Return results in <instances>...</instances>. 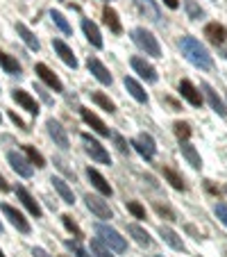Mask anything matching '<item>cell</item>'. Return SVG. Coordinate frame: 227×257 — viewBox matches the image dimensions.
Masks as SVG:
<instances>
[{
	"instance_id": "cell-1",
	"label": "cell",
	"mask_w": 227,
	"mask_h": 257,
	"mask_svg": "<svg viewBox=\"0 0 227 257\" xmlns=\"http://www.w3.org/2000/svg\"><path fill=\"white\" fill-rule=\"evenodd\" d=\"M179 48H182V55L191 64H193V66L202 68V71H211V68H213L211 55L207 53V48H204V46L200 44L198 39H193V37H182V41H179Z\"/></svg>"
},
{
	"instance_id": "cell-2",
	"label": "cell",
	"mask_w": 227,
	"mask_h": 257,
	"mask_svg": "<svg viewBox=\"0 0 227 257\" xmlns=\"http://www.w3.org/2000/svg\"><path fill=\"white\" fill-rule=\"evenodd\" d=\"M132 41H134V44L139 46V48L143 50L145 55H152V57H161V46L157 44V39L148 32V30L134 28V30H132Z\"/></svg>"
},
{
	"instance_id": "cell-3",
	"label": "cell",
	"mask_w": 227,
	"mask_h": 257,
	"mask_svg": "<svg viewBox=\"0 0 227 257\" xmlns=\"http://www.w3.org/2000/svg\"><path fill=\"white\" fill-rule=\"evenodd\" d=\"M96 234L107 243V246L111 248V250H116V252H125V250H127V241H125V239H123L114 228H109V225L98 223V225H96Z\"/></svg>"
},
{
	"instance_id": "cell-4",
	"label": "cell",
	"mask_w": 227,
	"mask_h": 257,
	"mask_svg": "<svg viewBox=\"0 0 227 257\" xmlns=\"http://www.w3.org/2000/svg\"><path fill=\"white\" fill-rule=\"evenodd\" d=\"M82 144H84V151L91 155V160L100 162V164H111L109 160V153L102 148V144H98L91 135H82Z\"/></svg>"
},
{
	"instance_id": "cell-5",
	"label": "cell",
	"mask_w": 227,
	"mask_h": 257,
	"mask_svg": "<svg viewBox=\"0 0 227 257\" xmlns=\"http://www.w3.org/2000/svg\"><path fill=\"white\" fill-rule=\"evenodd\" d=\"M132 146H134V151L139 153L141 157H145V160H152L157 153V146L150 135H139L134 141H132Z\"/></svg>"
},
{
	"instance_id": "cell-6",
	"label": "cell",
	"mask_w": 227,
	"mask_h": 257,
	"mask_svg": "<svg viewBox=\"0 0 227 257\" xmlns=\"http://www.w3.org/2000/svg\"><path fill=\"white\" fill-rule=\"evenodd\" d=\"M7 162H10V166L21 178H32V162L25 160L23 155H19V153H7Z\"/></svg>"
},
{
	"instance_id": "cell-7",
	"label": "cell",
	"mask_w": 227,
	"mask_h": 257,
	"mask_svg": "<svg viewBox=\"0 0 227 257\" xmlns=\"http://www.w3.org/2000/svg\"><path fill=\"white\" fill-rule=\"evenodd\" d=\"M3 214H5L7 218H10V223L14 225V228H19V232H23V234H28L30 232V223L25 221V216L19 212V209H14L12 205H3Z\"/></svg>"
},
{
	"instance_id": "cell-8",
	"label": "cell",
	"mask_w": 227,
	"mask_h": 257,
	"mask_svg": "<svg viewBox=\"0 0 227 257\" xmlns=\"http://www.w3.org/2000/svg\"><path fill=\"white\" fill-rule=\"evenodd\" d=\"M34 73H37V75H39V78L44 80V82L48 84L50 89H55V91H64L62 80H59L57 75H55V73L50 71L48 66H46V64H37V66H34Z\"/></svg>"
},
{
	"instance_id": "cell-9",
	"label": "cell",
	"mask_w": 227,
	"mask_h": 257,
	"mask_svg": "<svg viewBox=\"0 0 227 257\" xmlns=\"http://www.w3.org/2000/svg\"><path fill=\"white\" fill-rule=\"evenodd\" d=\"M84 200H87V207L91 209L93 214H96L98 218H111V209H109V205L105 203L102 198H98V196H84Z\"/></svg>"
},
{
	"instance_id": "cell-10",
	"label": "cell",
	"mask_w": 227,
	"mask_h": 257,
	"mask_svg": "<svg viewBox=\"0 0 227 257\" xmlns=\"http://www.w3.org/2000/svg\"><path fill=\"white\" fill-rule=\"evenodd\" d=\"M46 127H48V135L53 137V141L59 146V148H64L66 151L68 148V135H66V130H64L62 125H59L55 118H50L48 123H46Z\"/></svg>"
},
{
	"instance_id": "cell-11",
	"label": "cell",
	"mask_w": 227,
	"mask_h": 257,
	"mask_svg": "<svg viewBox=\"0 0 227 257\" xmlns=\"http://www.w3.org/2000/svg\"><path fill=\"white\" fill-rule=\"evenodd\" d=\"M87 66H89V71L93 73V78H96L98 82H102V84H111V73L107 71V68H105V64H102L100 59H96V57H89Z\"/></svg>"
},
{
	"instance_id": "cell-12",
	"label": "cell",
	"mask_w": 227,
	"mask_h": 257,
	"mask_svg": "<svg viewBox=\"0 0 227 257\" xmlns=\"http://www.w3.org/2000/svg\"><path fill=\"white\" fill-rule=\"evenodd\" d=\"M132 68H134L136 73H139L143 80H148V82H157V71L152 66H150L145 59L141 57H132Z\"/></svg>"
},
{
	"instance_id": "cell-13",
	"label": "cell",
	"mask_w": 227,
	"mask_h": 257,
	"mask_svg": "<svg viewBox=\"0 0 227 257\" xmlns=\"http://www.w3.org/2000/svg\"><path fill=\"white\" fill-rule=\"evenodd\" d=\"M53 48H55V53H57L59 57H62V62H64V64H68L71 68H78V57L73 55V50L68 48V46L64 44L62 39H55V41H53Z\"/></svg>"
},
{
	"instance_id": "cell-14",
	"label": "cell",
	"mask_w": 227,
	"mask_h": 257,
	"mask_svg": "<svg viewBox=\"0 0 227 257\" xmlns=\"http://www.w3.org/2000/svg\"><path fill=\"white\" fill-rule=\"evenodd\" d=\"M12 98H14V100L19 102L23 109H28L30 114H34V116L39 114V105H37V100H34V98L30 96L28 91H21V89H16V91L12 93Z\"/></svg>"
},
{
	"instance_id": "cell-15",
	"label": "cell",
	"mask_w": 227,
	"mask_h": 257,
	"mask_svg": "<svg viewBox=\"0 0 227 257\" xmlns=\"http://www.w3.org/2000/svg\"><path fill=\"white\" fill-rule=\"evenodd\" d=\"M16 196H19V200L25 205V209H28V212L32 214V216H37V218L41 216V207H39V203H37V200H34L32 196L28 194V189H25V187H16Z\"/></svg>"
},
{
	"instance_id": "cell-16",
	"label": "cell",
	"mask_w": 227,
	"mask_h": 257,
	"mask_svg": "<svg viewBox=\"0 0 227 257\" xmlns=\"http://www.w3.org/2000/svg\"><path fill=\"white\" fill-rule=\"evenodd\" d=\"M136 7H139V12L145 16V19H150L152 23H159L161 21V14H159V7L152 3V0H134Z\"/></svg>"
},
{
	"instance_id": "cell-17",
	"label": "cell",
	"mask_w": 227,
	"mask_h": 257,
	"mask_svg": "<svg viewBox=\"0 0 227 257\" xmlns=\"http://www.w3.org/2000/svg\"><path fill=\"white\" fill-rule=\"evenodd\" d=\"M179 93H182V96L186 98V100L191 102L193 107L202 105V96H200V91L191 82H188V80H182V82H179Z\"/></svg>"
},
{
	"instance_id": "cell-18",
	"label": "cell",
	"mask_w": 227,
	"mask_h": 257,
	"mask_svg": "<svg viewBox=\"0 0 227 257\" xmlns=\"http://www.w3.org/2000/svg\"><path fill=\"white\" fill-rule=\"evenodd\" d=\"M204 37H207L213 46H220V44H225V39H227V30L218 23H209L207 28H204Z\"/></svg>"
},
{
	"instance_id": "cell-19",
	"label": "cell",
	"mask_w": 227,
	"mask_h": 257,
	"mask_svg": "<svg viewBox=\"0 0 227 257\" xmlns=\"http://www.w3.org/2000/svg\"><path fill=\"white\" fill-rule=\"evenodd\" d=\"M179 151H182L184 160L193 166V169H202V160H200L198 151H195V148L188 144V141H179Z\"/></svg>"
},
{
	"instance_id": "cell-20",
	"label": "cell",
	"mask_w": 227,
	"mask_h": 257,
	"mask_svg": "<svg viewBox=\"0 0 227 257\" xmlns=\"http://www.w3.org/2000/svg\"><path fill=\"white\" fill-rule=\"evenodd\" d=\"M87 178L91 180V185L96 187V189L100 191L102 196H111V187H109V182H107V180L102 178V175L98 173L96 169H91V166H89V169H87Z\"/></svg>"
},
{
	"instance_id": "cell-21",
	"label": "cell",
	"mask_w": 227,
	"mask_h": 257,
	"mask_svg": "<svg viewBox=\"0 0 227 257\" xmlns=\"http://www.w3.org/2000/svg\"><path fill=\"white\" fill-rule=\"evenodd\" d=\"M82 118H84V123H87V125H91L100 137H109V127H107L105 123H102L100 118L91 112V109H82Z\"/></svg>"
},
{
	"instance_id": "cell-22",
	"label": "cell",
	"mask_w": 227,
	"mask_h": 257,
	"mask_svg": "<svg viewBox=\"0 0 227 257\" xmlns=\"http://www.w3.org/2000/svg\"><path fill=\"white\" fill-rule=\"evenodd\" d=\"M82 30H84V34H87V39L91 41V46H96V48H102L100 30H98V25L93 23V21L84 19V21H82Z\"/></svg>"
},
{
	"instance_id": "cell-23",
	"label": "cell",
	"mask_w": 227,
	"mask_h": 257,
	"mask_svg": "<svg viewBox=\"0 0 227 257\" xmlns=\"http://www.w3.org/2000/svg\"><path fill=\"white\" fill-rule=\"evenodd\" d=\"M202 91H204V96H207V100H209V105H211L213 112H218L220 116H227V107L222 105V100L218 98V93L213 91L209 84H202Z\"/></svg>"
},
{
	"instance_id": "cell-24",
	"label": "cell",
	"mask_w": 227,
	"mask_h": 257,
	"mask_svg": "<svg viewBox=\"0 0 227 257\" xmlns=\"http://www.w3.org/2000/svg\"><path fill=\"white\" fill-rule=\"evenodd\" d=\"M16 32H19V37L25 41V44H28V48H30V50H39V48H41L39 39H37V37H34V34L30 32V28H28V25H23V23H16Z\"/></svg>"
},
{
	"instance_id": "cell-25",
	"label": "cell",
	"mask_w": 227,
	"mask_h": 257,
	"mask_svg": "<svg viewBox=\"0 0 227 257\" xmlns=\"http://www.w3.org/2000/svg\"><path fill=\"white\" fill-rule=\"evenodd\" d=\"M127 232H130L132 237H134V241L139 243V246H143V248H148L150 243H152V239H150V234L145 232L143 228H139V225H136V223H130V225H127Z\"/></svg>"
},
{
	"instance_id": "cell-26",
	"label": "cell",
	"mask_w": 227,
	"mask_h": 257,
	"mask_svg": "<svg viewBox=\"0 0 227 257\" xmlns=\"http://www.w3.org/2000/svg\"><path fill=\"white\" fill-rule=\"evenodd\" d=\"M125 89L132 93V98L139 102H148V93L143 91V87H141L139 82H136L134 78H125Z\"/></svg>"
},
{
	"instance_id": "cell-27",
	"label": "cell",
	"mask_w": 227,
	"mask_h": 257,
	"mask_svg": "<svg viewBox=\"0 0 227 257\" xmlns=\"http://www.w3.org/2000/svg\"><path fill=\"white\" fill-rule=\"evenodd\" d=\"M102 19H105V23L109 25V30L114 34H121L123 32V25H121V21H118V16H116V12L111 10V7H105L102 10Z\"/></svg>"
},
{
	"instance_id": "cell-28",
	"label": "cell",
	"mask_w": 227,
	"mask_h": 257,
	"mask_svg": "<svg viewBox=\"0 0 227 257\" xmlns=\"http://www.w3.org/2000/svg\"><path fill=\"white\" fill-rule=\"evenodd\" d=\"M0 66L5 68L10 75H21V64H19V59H14L12 55L3 53V50H0Z\"/></svg>"
},
{
	"instance_id": "cell-29",
	"label": "cell",
	"mask_w": 227,
	"mask_h": 257,
	"mask_svg": "<svg viewBox=\"0 0 227 257\" xmlns=\"http://www.w3.org/2000/svg\"><path fill=\"white\" fill-rule=\"evenodd\" d=\"M50 182H53V185H55V189H57V194L64 198V203H68V205H73V203H75V196H73L71 187H68L66 182H64V180L53 178V180H50Z\"/></svg>"
},
{
	"instance_id": "cell-30",
	"label": "cell",
	"mask_w": 227,
	"mask_h": 257,
	"mask_svg": "<svg viewBox=\"0 0 227 257\" xmlns=\"http://www.w3.org/2000/svg\"><path fill=\"white\" fill-rule=\"evenodd\" d=\"M159 234H161V239H164V241L168 243L170 248H175V250H184L182 239H179L170 228H164V225H161V228H159Z\"/></svg>"
},
{
	"instance_id": "cell-31",
	"label": "cell",
	"mask_w": 227,
	"mask_h": 257,
	"mask_svg": "<svg viewBox=\"0 0 227 257\" xmlns=\"http://www.w3.org/2000/svg\"><path fill=\"white\" fill-rule=\"evenodd\" d=\"M164 178L168 180V182H170V185H173L177 191H184V189H186V185H184V178H182V175H179L175 169H170V166H164Z\"/></svg>"
},
{
	"instance_id": "cell-32",
	"label": "cell",
	"mask_w": 227,
	"mask_h": 257,
	"mask_svg": "<svg viewBox=\"0 0 227 257\" xmlns=\"http://www.w3.org/2000/svg\"><path fill=\"white\" fill-rule=\"evenodd\" d=\"M23 153H25V155H28V160L32 162V164H37V166H39V169H41V166H46L44 155H41V153L37 151L34 146H28V144H25V146H23Z\"/></svg>"
},
{
	"instance_id": "cell-33",
	"label": "cell",
	"mask_w": 227,
	"mask_h": 257,
	"mask_svg": "<svg viewBox=\"0 0 227 257\" xmlns=\"http://www.w3.org/2000/svg\"><path fill=\"white\" fill-rule=\"evenodd\" d=\"M91 98H93V102H96V105H100L102 109H105V112H109V114H114V112H116V105H114V102H111L109 98L105 96V93L96 91V93H93Z\"/></svg>"
},
{
	"instance_id": "cell-34",
	"label": "cell",
	"mask_w": 227,
	"mask_h": 257,
	"mask_svg": "<svg viewBox=\"0 0 227 257\" xmlns=\"http://www.w3.org/2000/svg\"><path fill=\"white\" fill-rule=\"evenodd\" d=\"M184 7H186V14H188V19L198 21V19H202V16H204L202 7H198V5H195V0H184Z\"/></svg>"
},
{
	"instance_id": "cell-35",
	"label": "cell",
	"mask_w": 227,
	"mask_h": 257,
	"mask_svg": "<svg viewBox=\"0 0 227 257\" xmlns=\"http://www.w3.org/2000/svg\"><path fill=\"white\" fill-rule=\"evenodd\" d=\"M91 252L96 257H114L109 252V248H105V241H102V239H91Z\"/></svg>"
},
{
	"instance_id": "cell-36",
	"label": "cell",
	"mask_w": 227,
	"mask_h": 257,
	"mask_svg": "<svg viewBox=\"0 0 227 257\" xmlns=\"http://www.w3.org/2000/svg\"><path fill=\"white\" fill-rule=\"evenodd\" d=\"M64 246H66L68 250H71L75 257H91L87 250H84L82 246H80V241H78V239H75V241H73V239H66V241H64Z\"/></svg>"
},
{
	"instance_id": "cell-37",
	"label": "cell",
	"mask_w": 227,
	"mask_h": 257,
	"mask_svg": "<svg viewBox=\"0 0 227 257\" xmlns=\"http://www.w3.org/2000/svg\"><path fill=\"white\" fill-rule=\"evenodd\" d=\"M50 19L55 21V25H57V28L62 30L64 34H71V25H68V21L64 19V14H59V12L53 10V12H50Z\"/></svg>"
},
{
	"instance_id": "cell-38",
	"label": "cell",
	"mask_w": 227,
	"mask_h": 257,
	"mask_svg": "<svg viewBox=\"0 0 227 257\" xmlns=\"http://www.w3.org/2000/svg\"><path fill=\"white\" fill-rule=\"evenodd\" d=\"M62 223L66 225V230H68V232H73V237H75V239H80V237H82V230H80L78 225H75V221H73V218L68 216V214H62Z\"/></svg>"
},
{
	"instance_id": "cell-39",
	"label": "cell",
	"mask_w": 227,
	"mask_h": 257,
	"mask_svg": "<svg viewBox=\"0 0 227 257\" xmlns=\"http://www.w3.org/2000/svg\"><path fill=\"white\" fill-rule=\"evenodd\" d=\"M173 130H175V135H177V139H179V141H186L188 137H191V127H188V123L177 121V123L173 125Z\"/></svg>"
},
{
	"instance_id": "cell-40",
	"label": "cell",
	"mask_w": 227,
	"mask_h": 257,
	"mask_svg": "<svg viewBox=\"0 0 227 257\" xmlns=\"http://www.w3.org/2000/svg\"><path fill=\"white\" fill-rule=\"evenodd\" d=\"M127 212H130L134 218H145V209L141 207L136 200H130V203H127Z\"/></svg>"
},
{
	"instance_id": "cell-41",
	"label": "cell",
	"mask_w": 227,
	"mask_h": 257,
	"mask_svg": "<svg viewBox=\"0 0 227 257\" xmlns=\"http://www.w3.org/2000/svg\"><path fill=\"white\" fill-rule=\"evenodd\" d=\"M155 209H157V214H159V216L168 218V221H177V218H175V212H173V209H168V207H166V205L157 203V205H155Z\"/></svg>"
},
{
	"instance_id": "cell-42",
	"label": "cell",
	"mask_w": 227,
	"mask_h": 257,
	"mask_svg": "<svg viewBox=\"0 0 227 257\" xmlns=\"http://www.w3.org/2000/svg\"><path fill=\"white\" fill-rule=\"evenodd\" d=\"M114 144H116V148L123 153V155H127V153H130V146H127V141L123 139L121 135H114Z\"/></svg>"
},
{
	"instance_id": "cell-43",
	"label": "cell",
	"mask_w": 227,
	"mask_h": 257,
	"mask_svg": "<svg viewBox=\"0 0 227 257\" xmlns=\"http://www.w3.org/2000/svg\"><path fill=\"white\" fill-rule=\"evenodd\" d=\"M216 216L227 225V205H225V203H218V205H216Z\"/></svg>"
},
{
	"instance_id": "cell-44",
	"label": "cell",
	"mask_w": 227,
	"mask_h": 257,
	"mask_svg": "<svg viewBox=\"0 0 227 257\" xmlns=\"http://www.w3.org/2000/svg\"><path fill=\"white\" fill-rule=\"evenodd\" d=\"M10 118H12V121H14L16 125H19V127H21V130H23V132H28V130H30V127L25 125V121H23V118H21V116H19V114H16V112H10Z\"/></svg>"
},
{
	"instance_id": "cell-45",
	"label": "cell",
	"mask_w": 227,
	"mask_h": 257,
	"mask_svg": "<svg viewBox=\"0 0 227 257\" xmlns=\"http://www.w3.org/2000/svg\"><path fill=\"white\" fill-rule=\"evenodd\" d=\"M204 187H207V191H209V194H213V196H220V191H218L216 187L211 185V180H204Z\"/></svg>"
},
{
	"instance_id": "cell-46",
	"label": "cell",
	"mask_w": 227,
	"mask_h": 257,
	"mask_svg": "<svg viewBox=\"0 0 227 257\" xmlns=\"http://www.w3.org/2000/svg\"><path fill=\"white\" fill-rule=\"evenodd\" d=\"M32 255H34V257H50L48 252L44 250V248H32Z\"/></svg>"
},
{
	"instance_id": "cell-47",
	"label": "cell",
	"mask_w": 227,
	"mask_h": 257,
	"mask_svg": "<svg viewBox=\"0 0 227 257\" xmlns=\"http://www.w3.org/2000/svg\"><path fill=\"white\" fill-rule=\"evenodd\" d=\"M164 5H166V7H170V10H177L179 0H164Z\"/></svg>"
},
{
	"instance_id": "cell-48",
	"label": "cell",
	"mask_w": 227,
	"mask_h": 257,
	"mask_svg": "<svg viewBox=\"0 0 227 257\" xmlns=\"http://www.w3.org/2000/svg\"><path fill=\"white\" fill-rule=\"evenodd\" d=\"M0 191H10V185L5 182V178L0 175Z\"/></svg>"
},
{
	"instance_id": "cell-49",
	"label": "cell",
	"mask_w": 227,
	"mask_h": 257,
	"mask_svg": "<svg viewBox=\"0 0 227 257\" xmlns=\"http://www.w3.org/2000/svg\"><path fill=\"white\" fill-rule=\"evenodd\" d=\"M164 102H168V105L173 107V109H179V105H177V102L173 100V98H164Z\"/></svg>"
},
{
	"instance_id": "cell-50",
	"label": "cell",
	"mask_w": 227,
	"mask_h": 257,
	"mask_svg": "<svg viewBox=\"0 0 227 257\" xmlns=\"http://www.w3.org/2000/svg\"><path fill=\"white\" fill-rule=\"evenodd\" d=\"M37 91H39V93H41V98H44V100H46V102H50L48 93H46V91H44V89H41V87H37Z\"/></svg>"
},
{
	"instance_id": "cell-51",
	"label": "cell",
	"mask_w": 227,
	"mask_h": 257,
	"mask_svg": "<svg viewBox=\"0 0 227 257\" xmlns=\"http://www.w3.org/2000/svg\"><path fill=\"white\" fill-rule=\"evenodd\" d=\"M222 55H225V59H227V50H222Z\"/></svg>"
},
{
	"instance_id": "cell-52",
	"label": "cell",
	"mask_w": 227,
	"mask_h": 257,
	"mask_svg": "<svg viewBox=\"0 0 227 257\" xmlns=\"http://www.w3.org/2000/svg\"><path fill=\"white\" fill-rule=\"evenodd\" d=\"M0 257H5V252H3V250H0Z\"/></svg>"
},
{
	"instance_id": "cell-53",
	"label": "cell",
	"mask_w": 227,
	"mask_h": 257,
	"mask_svg": "<svg viewBox=\"0 0 227 257\" xmlns=\"http://www.w3.org/2000/svg\"><path fill=\"white\" fill-rule=\"evenodd\" d=\"M0 232H3V223H0Z\"/></svg>"
},
{
	"instance_id": "cell-54",
	"label": "cell",
	"mask_w": 227,
	"mask_h": 257,
	"mask_svg": "<svg viewBox=\"0 0 227 257\" xmlns=\"http://www.w3.org/2000/svg\"><path fill=\"white\" fill-rule=\"evenodd\" d=\"M225 194H227V187H225Z\"/></svg>"
},
{
	"instance_id": "cell-55",
	"label": "cell",
	"mask_w": 227,
	"mask_h": 257,
	"mask_svg": "<svg viewBox=\"0 0 227 257\" xmlns=\"http://www.w3.org/2000/svg\"><path fill=\"white\" fill-rule=\"evenodd\" d=\"M225 255H227V248H225Z\"/></svg>"
},
{
	"instance_id": "cell-56",
	"label": "cell",
	"mask_w": 227,
	"mask_h": 257,
	"mask_svg": "<svg viewBox=\"0 0 227 257\" xmlns=\"http://www.w3.org/2000/svg\"><path fill=\"white\" fill-rule=\"evenodd\" d=\"M0 121H3V116H0Z\"/></svg>"
},
{
	"instance_id": "cell-57",
	"label": "cell",
	"mask_w": 227,
	"mask_h": 257,
	"mask_svg": "<svg viewBox=\"0 0 227 257\" xmlns=\"http://www.w3.org/2000/svg\"><path fill=\"white\" fill-rule=\"evenodd\" d=\"M157 257H159V255H157Z\"/></svg>"
}]
</instances>
